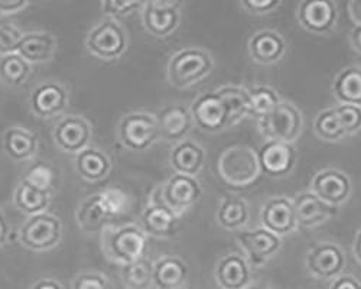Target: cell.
Here are the masks:
<instances>
[{
    "mask_svg": "<svg viewBox=\"0 0 361 289\" xmlns=\"http://www.w3.org/2000/svg\"><path fill=\"white\" fill-rule=\"evenodd\" d=\"M214 68L213 55L200 47H185L172 54L168 63L166 77L178 90L191 89L205 80Z\"/></svg>",
    "mask_w": 361,
    "mask_h": 289,
    "instance_id": "6da1fadb",
    "label": "cell"
},
{
    "mask_svg": "<svg viewBox=\"0 0 361 289\" xmlns=\"http://www.w3.org/2000/svg\"><path fill=\"white\" fill-rule=\"evenodd\" d=\"M102 243L106 257L122 266L146 257L149 249L147 236L136 224L104 227Z\"/></svg>",
    "mask_w": 361,
    "mask_h": 289,
    "instance_id": "7a4b0ae2",
    "label": "cell"
},
{
    "mask_svg": "<svg viewBox=\"0 0 361 289\" xmlns=\"http://www.w3.org/2000/svg\"><path fill=\"white\" fill-rule=\"evenodd\" d=\"M220 177L233 187H247L260 176L257 151L247 144H234L227 148L219 159Z\"/></svg>",
    "mask_w": 361,
    "mask_h": 289,
    "instance_id": "3957f363",
    "label": "cell"
},
{
    "mask_svg": "<svg viewBox=\"0 0 361 289\" xmlns=\"http://www.w3.org/2000/svg\"><path fill=\"white\" fill-rule=\"evenodd\" d=\"M257 128L266 140L295 143L304 130V116L293 103L282 100L276 109L257 119Z\"/></svg>",
    "mask_w": 361,
    "mask_h": 289,
    "instance_id": "277c9868",
    "label": "cell"
},
{
    "mask_svg": "<svg viewBox=\"0 0 361 289\" xmlns=\"http://www.w3.org/2000/svg\"><path fill=\"white\" fill-rule=\"evenodd\" d=\"M118 140L133 152H145L159 140V130L155 114L133 111L126 114L118 125Z\"/></svg>",
    "mask_w": 361,
    "mask_h": 289,
    "instance_id": "5b68a950",
    "label": "cell"
},
{
    "mask_svg": "<svg viewBox=\"0 0 361 289\" xmlns=\"http://www.w3.org/2000/svg\"><path fill=\"white\" fill-rule=\"evenodd\" d=\"M202 195V187L195 177L173 173L157 188L154 197L172 210L178 217L195 206Z\"/></svg>",
    "mask_w": 361,
    "mask_h": 289,
    "instance_id": "8992f818",
    "label": "cell"
},
{
    "mask_svg": "<svg viewBox=\"0 0 361 289\" xmlns=\"http://www.w3.org/2000/svg\"><path fill=\"white\" fill-rule=\"evenodd\" d=\"M85 45L90 54L100 60H117L122 56L129 45L125 27L114 19H104L90 31Z\"/></svg>",
    "mask_w": 361,
    "mask_h": 289,
    "instance_id": "52a82bcc",
    "label": "cell"
},
{
    "mask_svg": "<svg viewBox=\"0 0 361 289\" xmlns=\"http://www.w3.org/2000/svg\"><path fill=\"white\" fill-rule=\"evenodd\" d=\"M308 273L318 281H333L344 273L347 257L344 250L336 243L322 240L310 247L305 257Z\"/></svg>",
    "mask_w": 361,
    "mask_h": 289,
    "instance_id": "ba28073f",
    "label": "cell"
},
{
    "mask_svg": "<svg viewBox=\"0 0 361 289\" xmlns=\"http://www.w3.org/2000/svg\"><path fill=\"white\" fill-rule=\"evenodd\" d=\"M63 226L55 216L41 213L29 217L19 230L22 245L31 250H48L61 240Z\"/></svg>",
    "mask_w": 361,
    "mask_h": 289,
    "instance_id": "9c48e42d",
    "label": "cell"
},
{
    "mask_svg": "<svg viewBox=\"0 0 361 289\" xmlns=\"http://www.w3.org/2000/svg\"><path fill=\"white\" fill-rule=\"evenodd\" d=\"M237 243L252 268L264 266L282 249L283 239L270 233L262 226L252 230H242L237 235Z\"/></svg>",
    "mask_w": 361,
    "mask_h": 289,
    "instance_id": "30bf717a",
    "label": "cell"
},
{
    "mask_svg": "<svg viewBox=\"0 0 361 289\" xmlns=\"http://www.w3.org/2000/svg\"><path fill=\"white\" fill-rule=\"evenodd\" d=\"M310 191L331 207H341L350 199L353 183L348 173L338 168L319 169L311 180Z\"/></svg>",
    "mask_w": 361,
    "mask_h": 289,
    "instance_id": "8fae6325",
    "label": "cell"
},
{
    "mask_svg": "<svg viewBox=\"0 0 361 289\" xmlns=\"http://www.w3.org/2000/svg\"><path fill=\"white\" fill-rule=\"evenodd\" d=\"M190 110L194 126L205 133H220L231 128L228 111L216 90L201 93L194 99Z\"/></svg>",
    "mask_w": 361,
    "mask_h": 289,
    "instance_id": "7c38bea8",
    "label": "cell"
},
{
    "mask_svg": "<svg viewBox=\"0 0 361 289\" xmlns=\"http://www.w3.org/2000/svg\"><path fill=\"white\" fill-rule=\"evenodd\" d=\"M180 2H146L142 6V22L146 31L155 38L171 37L180 22Z\"/></svg>",
    "mask_w": 361,
    "mask_h": 289,
    "instance_id": "4fadbf2b",
    "label": "cell"
},
{
    "mask_svg": "<svg viewBox=\"0 0 361 289\" xmlns=\"http://www.w3.org/2000/svg\"><path fill=\"white\" fill-rule=\"evenodd\" d=\"M296 19L305 31L326 35L337 26L338 9L333 0H304L296 8Z\"/></svg>",
    "mask_w": 361,
    "mask_h": 289,
    "instance_id": "5bb4252c",
    "label": "cell"
},
{
    "mask_svg": "<svg viewBox=\"0 0 361 289\" xmlns=\"http://www.w3.org/2000/svg\"><path fill=\"white\" fill-rule=\"evenodd\" d=\"M260 224L279 238H285L298 228L292 198L275 195L266 199L260 210Z\"/></svg>",
    "mask_w": 361,
    "mask_h": 289,
    "instance_id": "9a60e30c",
    "label": "cell"
},
{
    "mask_svg": "<svg viewBox=\"0 0 361 289\" xmlns=\"http://www.w3.org/2000/svg\"><path fill=\"white\" fill-rule=\"evenodd\" d=\"M260 171L272 178H282L289 176L296 165L298 154L295 144L266 140L257 151Z\"/></svg>",
    "mask_w": 361,
    "mask_h": 289,
    "instance_id": "2e32d148",
    "label": "cell"
},
{
    "mask_svg": "<svg viewBox=\"0 0 361 289\" xmlns=\"http://www.w3.org/2000/svg\"><path fill=\"white\" fill-rule=\"evenodd\" d=\"M159 139L168 143H178L188 137L194 128V121L190 107L185 104H169L161 109L157 114Z\"/></svg>",
    "mask_w": 361,
    "mask_h": 289,
    "instance_id": "e0dca14e",
    "label": "cell"
},
{
    "mask_svg": "<svg viewBox=\"0 0 361 289\" xmlns=\"http://www.w3.org/2000/svg\"><path fill=\"white\" fill-rule=\"evenodd\" d=\"M92 126L78 114H70L55 125L54 140L56 147L67 154H80L88 148Z\"/></svg>",
    "mask_w": 361,
    "mask_h": 289,
    "instance_id": "ac0fdd59",
    "label": "cell"
},
{
    "mask_svg": "<svg viewBox=\"0 0 361 289\" xmlns=\"http://www.w3.org/2000/svg\"><path fill=\"white\" fill-rule=\"evenodd\" d=\"M252 278V266L240 253H227L216 264L214 279L220 289H247Z\"/></svg>",
    "mask_w": 361,
    "mask_h": 289,
    "instance_id": "d6986e66",
    "label": "cell"
},
{
    "mask_svg": "<svg viewBox=\"0 0 361 289\" xmlns=\"http://www.w3.org/2000/svg\"><path fill=\"white\" fill-rule=\"evenodd\" d=\"M31 110L41 119H49L61 114L68 104V93L61 84L47 81L32 90L29 99Z\"/></svg>",
    "mask_w": 361,
    "mask_h": 289,
    "instance_id": "ffe728a7",
    "label": "cell"
},
{
    "mask_svg": "<svg viewBox=\"0 0 361 289\" xmlns=\"http://www.w3.org/2000/svg\"><path fill=\"white\" fill-rule=\"evenodd\" d=\"M285 38L274 29H262L249 39L247 49L252 60L259 66L278 64L286 54Z\"/></svg>",
    "mask_w": 361,
    "mask_h": 289,
    "instance_id": "44dd1931",
    "label": "cell"
},
{
    "mask_svg": "<svg viewBox=\"0 0 361 289\" xmlns=\"http://www.w3.org/2000/svg\"><path fill=\"white\" fill-rule=\"evenodd\" d=\"M298 227L314 228L326 223L336 214V209L319 199L312 191L296 192L292 198Z\"/></svg>",
    "mask_w": 361,
    "mask_h": 289,
    "instance_id": "7402d4cb",
    "label": "cell"
},
{
    "mask_svg": "<svg viewBox=\"0 0 361 289\" xmlns=\"http://www.w3.org/2000/svg\"><path fill=\"white\" fill-rule=\"evenodd\" d=\"M178 220L179 217L172 210L152 195L149 206L142 213L140 228L146 236L166 239L175 235Z\"/></svg>",
    "mask_w": 361,
    "mask_h": 289,
    "instance_id": "603a6c76",
    "label": "cell"
},
{
    "mask_svg": "<svg viewBox=\"0 0 361 289\" xmlns=\"http://www.w3.org/2000/svg\"><path fill=\"white\" fill-rule=\"evenodd\" d=\"M207 154L201 144L192 139H184L175 144L169 154V164L175 173L195 177L205 165Z\"/></svg>",
    "mask_w": 361,
    "mask_h": 289,
    "instance_id": "cb8c5ba5",
    "label": "cell"
},
{
    "mask_svg": "<svg viewBox=\"0 0 361 289\" xmlns=\"http://www.w3.org/2000/svg\"><path fill=\"white\" fill-rule=\"evenodd\" d=\"M190 275L188 264L178 256H162L154 262V286L157 289H180Z\"/></svg>",
    "mask_w": 361,
    "mask_h": 289,
    "instance_id": "d4e9b609",
    "label": "cell"
},
{
    "mask_svg": "<svg viewBox=\"0 0 361 289\" xmlns=\"http://www.w3.org/2000/svg\"><path fill=\"white\" fill-rule=\"evenodd\" d=\"M56 49L55 38L48 32H29L23 34L18 54L27 64H41L52 60Z\"/></svg>",
    "mask_w": 361,
    "mask_h": 289,
    "instance_id": "484cf974",
    "label": "cell"
},
{
    "mask_svg": "<svg viewBox=\"0 0 361 289\" xmlns=\"http://www.w3.org/2000/svg\"><path fill=\"white\" fill-rule=\"evenodd\" d=\"M250 219V210L247 201L235 194H227L221 198L216 220L220 227L228 231L243 230Z\"/></svg>",
    "mask_w": 361,
    "mask_h": 289,
    "instance_id": "4316f807",
    "label": "cell"
},
{
    "mask_svg": "<svg viewBox=\"0 0 361 289\" xmlns=\"http://www.w3.org/2000/svg\"><path fill=\"white\" fill-rule=\"evenodd\" d=\"M331 90L340 104L361 107V66L353 64L343 68L336 75Z\"/></svg>",
    "mask_w": 361,
    "mask_h": 289,
    "instance_id": "83f0119b",
    "label": "cell"
},
{
    "mask_svg": "<svg viewBox=\"0 0 361 289\" xmlns=\"http://www.w3.org/2000/svg\"><path fill=\"white\" fill-rule=\"evenodd\" d=\"M75 168L81 178L90 183H97L110 173L111 161L103 151L97 148H85L77 154Z\"/></svg>",
    "mask_w": 361,
    "mask_h": 289,
    "instance_id": "f1b7e54d",
    "label": "cell"
},
{
    "mask_svg": "<svg viewBox=\"0 0 361 289\" xmlns=\"http://www.w3.org/2000/svg\"><path fill=\"white\" fill-rule=\"evenodd\" d=\"M216 93L223 100L228 111L230 126L240 123L247 116H250V99L246 87L221 85L220 89L216 90Z\"/></svg>",
    "mask_w": 361,
    "mask_h": 289,
    "instance_id": "f546056e",
    "label": "cell"
},
{
    "mask_svg": "<svg viewBox=\"0 0 361 289\" xmlns=\"http://www.w3.org/2000/svg\"><path fill=\"white\" fill-rule=\"evenodd\" d=\"M38 148L37 136L22 128H11L4 136V149L13 161L31 159Z\"/></svg>",
    "mask_w": 361,
    "mask_h": 289,
    "instance_id": "4dcf8cb0",
    "label": "cell"
},
{
    "mask_svg": "<svg viewBox=\"0 0 361 289\" xmlns=\"http://www.w3.org/2000/svg\"><path fill=\"white\" fill-rule=\"evenodd\" d=\"M107 221L110 219L102 206L99 192L85 198L77 210V223L85 231L103 230Z\"/></svg>",
    "mask_w": 361,
    "mask_h": 289,
    "instance_id": "1f68e13d",
    "label": "cell"
},
{
    "mask_svg": "<svg viewBox=\"0 0 361 289\" xmlns=\"http://www.w3.org/2000/svg\"><path fill=\"white\" fill-rule=\"evenodd\" d=\"M15 204L25 214L37 216L47 210L49 204V194L22 181L15 191Z\"/></svg>",
    "mask_w": 361,
    "mask_h": 289,
    "instance_id": "d6a6232c",
    "label": "cell"
},
{
    "mask_svg": "<svg viewBox=\"0 0 361 289\" xmlns=\"http://www.w3.org/2000/svg\"><path fill=\"white\" fill-rule=\"evenodd\" d=\"M247 92L250 99V116L257 119L263 118L264 114L276 109L278 104H281V102L283 100L274 87L264 84L252 85L249 87Z\"/></svg>",
    "mask_w": 361,
    "mask_h": 289,
    "instance_id": "836d02e7",
    "label": "cell"
},
{
    "mask_svg": "<svg viewBox=\"0 0 361 289\" xmlns=\"http://www.w3.org/2000/svg\"><path fill=\"white\" fill-rule=\"evenodd\" d=\"M122 281L128 289H150L154 286V264L143 257L123 266Z\"/></svg>",
    "mask_w": 361,
    "mask_h": 289,
    "instance_id": "e575fe53",
    "label": "cell"
},
{
    "mask_svg": "<svg viewBox=\"0 0 361 289\" xmlns=\"http://www.w3.org/2000/svg\"><path fill=\"white\" fill-rule=\"evenodd\" d=\"M314 132L325 142H340L347 137L334 107H326L318 111L314 121Z\"/></svg>",
    "mask_w": 361,
    "mask_h": 289,
    "instance_id": "d590c367",
    "label": "cell"
},
{
    "mask_svg": "<svg viewBox=\"0 0 361 289\" xmlns=\"http://www.w3.org/2000/svg\"><path fill=\"white\" fill-rule=\"evenodd\" d=\"M31 73V64H27L18 54H9L0 58V81L9 87L23 84Z\"/></svg>",
    "mask_w": 361,
    "mask_h": 289,
    "instance_id": "8d00e7d4",
    "label": "cell"
},
{
    "mask_svg": "<svg viewBox=\"0 0 361 289\" xmlns=\"http://www.w3.org/2000/svg\"><path fill=\"white\" fill-rule=\"evenodd\" d=\"M102 206L109 216V219H114L126 213L130 207V197L128 192L118 188H107L99 192Z\"/></svg>",
    "mask_w": 361,
    "mask_h": 289,
    "instance_id": "74e56055",
    "label": "cell"
},
{
    "mask_svg": "<svg viewBox=\"0 0 361 289\" xmlns=\"http://www.w3.org/2000/svg\"><path fill=\"white\" fill-rule=\"evenodd\" d=\"M23 181L39 191L49 194L55 183V172L48 164L35 162L34 165H31L26 169Z\"/></svg>",
    "mask_w": 361,
    "mask_h": 289,
    "instance_id": "f35d334b",
    "label": "cell"
},
{
    "mask_svg": "<svg viewBox=\"0 0 361 289\" xmlns=\"http://www.w3.org/2000/svg\"><path fill=\"white\" fill-rule=\"evenodd\" d=\"M334 110L341 122L345 136H353L361 130V107L353 104H337Z\"/></svg>",
    "mask_w": 361,
    "mask_h": 289,
    "instance_id": "ab89813d",
    "label": "cell"
},
{
    "mask_svg": "<svg viewBox=\"0 0 361 289\" xmlns=\"http://www.w3.org/2000/svg\"><path fill=\"white\" fill-rule=\"evenodd\" d=\"M23 34L9 20L0 19V55H9L18 51Z\"/></svg>",
    "mask_w": 361,
    "mask_h": 289,
    "instance_id": "60d3db41",
    "label": "cell"
},
{
    "mask_svg": "<svg viewBox=\"0 0 361 289\" xmlns=\"http://www.w3.org/2000/svg\"><path fill=\"white\" fill-rule=\"evenodd\" d=\"M143 4L140 2H129V0H109L102 4L103 12L110 18L117 20L118 18H125L137 9H142Z\"/></svg>",
    "mask_w": 361,
    "mask_h": 289,
    "instance_id": "b9f144b4",
    "label": "cell"
},
{
    "mask_svg": "<svg viewBox=\"0 0 361 289\" xmlns=\"http://www.w3.org/2000/svg\"><path fill=\"white\" fill-rule=\"evenodd\" d=\"M73 289H110V283L102 273L85 272L74 279Z\"/></svg>",
    "mask_w": 361,
    "mask_h": 289,
    "instance_id": "7bdbcfd3",
    "label": "cell"
},
{
    "mask_svg": "<svg viewBox=\"0 0 361 289\" xmlns=\"http://www.w3.org/2000/svg\"><path fill=\"white\" fill-rule=\"evenodd\" d=\"M281 5L282 2L279 0H243V2H240V6L250 15L272 13L279 9Z\"/></svg>",
    "mask_w": 361,
    "mask_h": 289,
    "instance_id": "ee69618b",
    "label": "cell"
},
{
    "mask_svg": "<svg viewBox=\"0 0 361 289\" xmlns=\"http://www.w3.org/2000/svg\"><path fill=\"white\" fill-rule=\"evenodd\" d=\"M329 289H361V281L351 273H343L331 281Z\"/></svg>",
    "mask_w": 361,
    "mask_h": 289,
    "instance_id": "f6af8a7d",
    "label": "cell"
},
{
    "mask_svg": "<svg viewBox=\"0 0 361 289\" xmlns=\"http://www.w3.org/2000/svg\"><path fill=\"white\" fill-rule=\"evenodd\" d=\"M26 6L27 2H23V0H0V13H18Z\"/></svg>",
    "mask_w": 361,
    "mask_h": 289,
    "instance_id": "bcb514c9",
    "label": "cell"
},
{
    "mask_svg": "<svg viewBox=\"0 0 361 289\" xmlns=\"http://www.w3.org/2000/svg\"><path fill=\"white\" fill-rule=\"evenodd\" d=\"M348 42L351 48L361 55V25H354L348 34Z\"/></svg>",
    "mask_w": 361,
    "mask_h": 289,
    "instance_id": "7dc6e473",
    "label": "cell"
},
{
    "mask_svg": "<svg viewBox=\"0 0 361 289\" xmlns=\"http://www.w3.org/2000/svg\"><path fill=\"white\" fill-rule=\"evenodd\" d=\"M348 15L355 25H361V0H354L347 5Z\"/></svg>",
    "mask_w": 361,
    "mask_h": 289,
    "instance_id": "c3c4849f",
    "label": "cell"
},
{
    "mask_svg": "<svg viewBox=\"0 0 361 289\" xmlns=\"http://www.w3.org/2000/svg\"><path fill=\"white\" fill-rule=\"evenodd\" d=\"M31 289H64V286L52 278H45V279H39L38 282H35L31 286Z\"/></svg>",
    "mask_w": 361,
    "mask_h": 289,
    "instance_id": "681fc988",
    "label": "cell"
},
{
    "mask_svg": "<svg viewBox=\"0 0 361 289\" xmlns=\"http://www.w3.org/2000/svg\"><path fill=\"white\" fill-rule=\"evenodd\" d=\"M353 254L357 262L361 265V228L355 233V238L353 242Z\"/></svg>",
    "mask_w": 361,
    "mask_h": 289,
    "instance_id": "f907efd6",
    "label": "cell"
},
{
    "mask_svg": "<svg viewBox=\"0 0 361 289\" xmlns=\"http://www.w3.org/2000/svg\"><path fill=\"white\" fill-rule=\"evenodd\" d=\"M9 235V226L5 216L0 213V246H4Z\"/></svg>",
    "mask_w": 361,
    "mask_h": 289,
    "instance_id": "816d5d0a",
    "label": "cell"
},
{
    "mask_svg": "<svg viewBox=\"0 0 361 289\" xmlns=\"http://www.w3.org/2000/svg\"><path fill=\"white\" fill-rule=\"evenodd\" d=\"M247 289H276V288H274V286H269V285H266V283H252Z\"/></svg>",
    "mask_w": 361,
    "mask_h": 289,
    "instance_id": "f5cc1de1",
    "label": "cell"
}]
</instances>
